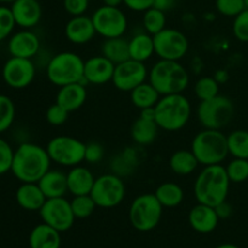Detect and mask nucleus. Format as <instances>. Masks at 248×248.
Listing matches in <instances>:
<instances>
[{
	"label": "nucleus",
	"mask_w": 248,
	"mask_h": 248,
	"mask_svg": "<svg viewBox=\"0 0 248 248\" xmlns=\"http://www.w3.org/2000/svg\"><path fill=\"white\" fill-rule=\"evenodd\" d=\"M46 148L31 142H23L16 148L11 172L21 183H38L51 169Z\"/></svg>",
	"instance_id": "nucleus-1"
},
{
	"label": "nucleus",
	"mask_w": 248,
	"mask_h": 248,
	"mask_svg": "<svg viewBox=\"0 0 248 248\" xmlns=\"http://www.w3.org/2000/svg\"><path fill=\"white\" fill-rule=\"evenodd\" d=\"M230 179L222 164L203 166L194 183V195L199 203L218 206L227 201Z\"/></svg>",
	"instance_id": "nucleus-2"
},
{
	"label": "nucleus",
	"mask_w": 248,
	"mask_h": 248,
	"mask_svg": "<svg viewBox=\"0 0 248 248\" xmlns=\"http://www.w3.org/2000/svg\"><path fill=\"white\" fill-rule=\"evenodd\" d=\"M148 81L161 96L183 93L189 86V73L179 61L159 60L149 70Z\"/></svg>",
	"instance_id": "nucleus-3"
},
{
	"label": "nucleus",
	"mask_w": 248,
	"mask_h": 248,
	"mask_svg": "<svg viewBox=\"0 0 248 248\" xmlns=\"http://www.w3.org/2000/svg\"><path fill=\"white\" fill-rule=\"evenodd\" d=\"M155 121L161 130L174 132L186 127L191 116L190 101L183 93L160 97L154 107Z\"/></svg>",
	"instance_id": "nucleus-4"
},
{
	"label": "nucleus",
	"mask_w": 248,
	"mask_h": 248,
	"mask_svg": "<svg viewBox=\"0 0 248 248\" xmlns=\"http://www.w3.org/2000/svg\"><path fill=\"white\" fill-rule=\"evenodd\" d=\"M190 150L202 166L219 165L229 155L227 136L222 130L203 128L193 138Z\"/></svg>",
	"instance_id": "nucleus-5"
},
{
	"label": "nucleus",
	"mask_w": 248,
	"mask_h": 248,
	"mask_svg": "<svg viewBox=\"0 0 248 248\" xmlns=\"http://www.w3.org/2000/svg\"><path fill=\"white\" fill-rule=\"evenodd\" d=\"M84 65L85 61L78 53L63 51L48 61L46 65V77L51 84L57 87L74 82L86 85L84 79Z\"/></svg>",
	"instance_id": "nucleus-6"
},
{
	"label": "nucleus",
	"mask_w": 248,
	"mask_h": 248,
	"mask_svg": "<svg viewBox=\"0 0 248 248\" xmlns=\"http://www.w3.org/2000/svg\"><path fill=\"white\" fill-rule=\"evenodd\" d=\"M235 115V106L227 96H218L201 101L196 109V116L203 128L222 130L232 123Z\"/></svg>",
	"instance_id": "nucleus-7"
},
{
	"label": "nucleus",
	"mask_w": 248,
	"mask_h": 248,
	"mask_svg": "<svg viewBox=\"0 0 248 248\" xmlns=\"http://www.w3.org/2000/svg\"><path fill=\"white\" fill-rule=\"evenodd\" d=\"M162 210L155 194H142L132 201L128 210L131 225L138 232H150L161 220Z\"/></svg>",
	"instance_id": "nucleus-8"
},
{
	"label": "nucleus",
	"mask_w": 248,
	"mask_h": 248,
	"mask_svg": "<svg viewBox=\"0 0 248 248\" xmlns=\"http://www.w3.org/2000/svg\"><path fill=\"white\" fill-rule=\"evenodd\" d=\"M86 144L70 136H56L48 140L46 150L51 161L64 167H74L85 161Z\"/></svg>",
	"instance_id": "nucleus-9"
},
{
	"label": "nucleus",
	"mask_w": 248,
	"mask_h": 248,
	"mask_svg": "<svg viewBox=\"0 0 248 248\" xmlns=\"http://www.w3.org/2000/svg\"><path fill=\"white\" fill-rule=\"evenodd\" d=\"M97 207L113 208L120 205L126 196V186L119 174L106 173L97 177L91 194Z\"/></svg>",
	"instance_id": "nucleus-10"
},
{
	"label": "nucleus",
	"mask_w": 248,
	"mask_h": 248,
	"mask_svg": "<svg viewBox=\"0 0 248 248\" xmlns=\"http://www.w3.org/2000/svg\"><path fill=\"white\" fill-rule=\"evenodd\" d=\"M94 29L104 39L124 36L127 31V17L120 7L102 5L91 16Z\"/></svg>",
	"instance_id": "nucleus-11"
},
{
	"label": "nucleus",
	"mask_w": 248,
	"mask_h": 248,
	"mask_svg": "<svg viewBox=\"0 0 248 248\" xmlns=\"http://www.w3.org/2000/svg\"><path fill=\"white\" fill-rule=\"evenodd\" d=\"M155 55L160 60L181 61L188 53L189 41L183 31L165 28L154 36Z\"/></svg>",
	"instance_id": "nucleus-12"
},
{
	"label": "nucleus",
	"mask_w": 248,
	"mask_h": 248,
	"mask_svg": "<svg viewBox=\"0 0 248 248\" xmlns=\"http://www.w3.org/2000/svg\"><path fill=\"white\" fill-rule=\"evenodd\" d=\"M43 223L50 225L60 232H64L73 227L75 216L70 201L65 198L47 199L39 211Z\"/></svg>",
	"instance_id": "nucleus-13"
},
{
	"label": "nucleus",
	"mask_w": 248,
	"mask_h": 248,
	"mask_svg": "<svg viewBox=\"0 0 248 248\" xmlns=\"http://www.w3.org/2000/svg\"><path fill=\"white\" fill-rule=\"evenodd\" d=\"M36 67L29 58L10 57L2 65V80L9 87L22 90L31 85L35 79Z\"/></svg>",
	"instance_id": "nucleus-14"
},
{
	"label": "nucleus",
	"mask_w": 248,
	"mask_h": 248,
	"mask_svg": "<svg viewBox=\"0 0 248 248\" xmlns=\"http://www.w3.org/2000/svg\"><path fill=\"white\" fill-rule=\"evenodd\" d=\"M149 70L143 62L127 60L115 65L111 82L118 90L123 92H131L138 85L147 81Z\"/></svg>",
	"instance_id": "nucleus-15"
},
{
	"label": "nucleus",
	"mask_w": 248,
	"mask_h": 248,
	"mask_svg": "<svg viewBox=\"0 0 248 248\" xmlns=\"http://www.w3.org/2000/svg\"><path fill=\"white\" fill-rule=\"evenodd\" d=\"M7 51L12 57L33 60L40 51V39L31 29H21L9 38Z\"/></svg>",
	"instance_id": "nucleus-16"
},
{
	"label": "nucleus",
	"mask_w": 248,
	"mask_h": 248,
	"mask_svg": "<svg viewBox=\"0 0 248 248\" xmlns=\"http://www.w3.org/2000/svg\"><path fill=\"white\" fill-rule=\"evenodd\" d=\"M115 64L103 55L92 56L85 61L84 79L86 84L104 85L113 80Z\"/></svg>",
	"instance_id": "nucleus-17"
},
{
	"label": "nucleus",
	"mask_w": 248,
	"mask_h": 248,
	"mask_svg": "<svg viewBox=\"0 0 248 248\" xmlns=\"http://www.w3.org/2000/svg\"><path fill=\"white\" fill-rule=\"evenodd\" d=\"M10 7L16 24L22 29L34 28L43 17V9L38 0H16Z\"/></svg>",
	"instance_id": "nucleus-18"
},
{
	"label": "nucleus",
	"mask_w": 248,
	"mask_h": 248,
	"mask_svg": "<svg viewBox=\"0 0 248 248\" xmlns=\"http://www.w3.org/2000/svg\"><path fill=\"white\" fill-rule=\"evenodd\" d=\"M64 34L70 43L75 45H84L90 43L97 33L91 17L81 15V16L72 17L67 22Z\"/></svg>",
	"instance_id": "nucleus-19"
},
{
	"label": "nucleus",
	"mask_w": 248,
	"mask_h": 248,
	"mask_svg": "<svg viewBox=\"0 0 248 248\" xmlns=\"http://www.w3.org/2000/svg\"><path fill=\"white\" fill-rule=\"evenodd\" d=\"M188 220L190 227L195 232L208 234L217 228L219 217H218L216 207L198 202V205L194 206L189 212Z\"/></svg>",
	"instance_id": "nucleus-20"
},
{
	"label": "nucleus",
	"mask_w": 248,
	"mask_h": 248,
	"mask_svg": "<svg viewBox=\"0 0 248 248\" xmlns=\"http://www.w3.org/2000/svg\"><path fill=\"white\" fill-rule=\"evenodd\" d=\"M87 98L86 85L82 82L64 85L56 94V103L62 106L69 113L78 110L85 104Z\"/></svg>",
	"instance_id": "nucleus-21"
},
{
	"label": "nucleus",
	"mask_w": 248,
	"mask_h": 248,
	"mask_svg": "<svg viewBox=\"0 0 248 248\" xmlns=\"http://www.w3.org/2000/svg\"><path fill=\"white\" fill-rule=\"evenodd\" d=\"M94 181L96 178L93 173L87 167L81 165L70 167L69 172L67 173L68 193L72 194L73 196L89 195L93 188Z\"/></svg>",
	"instance_id": "nucleus-22"
},
{
	"label": "nucleus",
	"mask_w": 248,
	"mask_h": 248,
	"mask_svg": "<svg viewBox=\"0 0 248 248\" xmlns=\"http://www.w3.org/2000/svg\"><path fill=\"white\" fill-rule=\"evenodd\" d=\"M46 199L64 198L68 193L67 173L61 170H48L38 182Z\"/></svg>",
	"instance_id": "nucleus-23"
},
{
	"label": "nucleus",
	"mask_w": 248,
	"mask_h": 248,
	"mask_svg": "<svg viewBox=\"0 0 248 248\" xmlns=\"http://www.w3.org/2000/svg\"><path fill=\"white\" fill-rule=\"evenodd\" d=\"M15 196L19 207L26 211L38 212L47 200L38 183H22L17 188Z\"/></svg>",
	"instance_id": "nucleus-24"
},
{
	"label": "nucleus",
	"mask_w": 248,
	"mask_h": 248,
	"mask_svg": "<svg viewBox=\"0 0 248 248\" xmlns=\"http://www.w3.org/2000/svg\"><path fill=\"white\" fill-rule=\"evenodd\" d=\"M28 242L31 248H60L61 232L50 225L41 223L31 229Z\"/></svg>",
	"instance_id": "nucleus-25"
},
{
	"label": "nucleus",
	"mask_w": 248,
	"mask_h": 248,
	"mask_svg": "<svg viewBox=\"0 0 248 248\" xmlns=\"http://www.w3.org/2000/svg\"><path fill=\"white\" fill-rule=\"evenodd\" d=\"M128 50L131 60L145 63L155 55L154 38L147 31L135 34L128 40Z\"/></svg>",
	"instance_id": "nucleus-26"
},
{
	"label": "nucleus",
	"mask_w": 248,
	"mask_h": 248,
	"mask_svg": "<svg viewBox=\"0 0 248 248\" xmlns=\"http://www.w3.org/2000/svg\"><path fill=\"white\" fill-rule=\"evenodd\" d=\"M159 128L160 127L155 120L140 116L131 127V138L136 144L140 145V147H147L155 142L157 133H159Z\"/></svg>",
	"instance_id": "nucleus-27"
},
{
	"label": "nucleus",
	"mask_w": 248,
	"mask_h": 248,
	"mask_svg": "<svg viewBox=\"0 0 248 248\" xmlns=\"http://www.w3.org/2000/svg\"><path fill=\"white\" fill-rule=\"evenodd\" d=\"M101 55L108 58L115 65L130 60L128 40L124 38V36L104 39V41L101 45Z\"/></svg>",
	"instance_id": "nucleus-28"
},
{
	"label": "nucleus",
	"mask_w": 248,
	"mask_h": 248,
	"mask_svg": "<svg viewBox=\"0 0 248 248\" xmlns=\"http://www.w3.org/2000/svg\"><path fill=\"white\" fill-rule=\"evenodd\" d=\"M130 97L133 106L142 110V109L154 108L159 102L161 94L149 81H145L133 89L130 92Z\"/></svg>",
	"instance_id": "nucleus-29"
},
{
	"label": "nucleus",
	"mask_w": 248,
	"mask_h": 248,
	"mask_svg": "<svg viewBox=\"0 0 248 248\" xmlns=\"http://www.w3.org/2000/svg\"><path fill=\"white\" fill-rule=\"evenodd\" d=\"M170 169L178 176H189L193 173L199 164L198 159L191 150H177L171 155L169 160Z\"/></svg>",
	"instance_id": "nucleus-30"
},
{
	"label": "nucleus",
	"mask_w": 248,
	"mask_h": 248,
	"mask_svg": "<svg viewBox=\"0 0 248 248\" xmlns=\"http://www.w3.org/2000/svg\"><path fill=\"white\" fill-rule=\"evenodd\" d=\"M155 196L162 207L173 208L181 205L184 200V190L173 182H164L154 191Z\"/></svg>",
	"instance_id": "nucleus-31"
},
{
	"label": "nucleus",
	"mask_w": 248,
	"mask_h": 248,
	"mask_svg": "<svg viewBox=\"0 0 248 248\" xmlns=\"http://www.w3.org/2000/svg\"><path fill=\"white\" fill-rule=\"evenodd\" d=\"M229 155L248 160V131L235 130L227 136Z\"/></svg>",
	"instance_id": "nucleus-32"
},
{
	"label": "nucleus",
	"mask_w": 248,
	"mask_h": 248,
	"mask_svg": "<svg viewBox=\"0 0 248 248\" xmlns=\"http://www.w3.org/2000/svg\"><path fill=\"white\" fill-rule=\"evenodd\" d=\"M166 12L150 7L143 12V28L148 34L154 36L166 28Z\"/></svg>",
	"instance_id": "nucleus-33"
},
{
	"label": "nucleus",
	"mask_w": 248,
	"mask_h": 248,
	"mask_svg": "<svg viewBox=\"0 0 248 248\" xmlns=\"http://www.w3.org/2000/svg\"><path fill=\"white\" fill-rule=\"evenodd\" d=\"M194 92L201 101H207L219 94V81L212 77H202L194 85Z\"/></svg>",
	"instance_id": "nucleus-34"
},
{
	"label": "nucleus",
	"mask_w": 248,
	"mask_h": 248,
	"mask_svg": "<svg viewBox=\"0 0 248 248\" xmlns=\"http://www.w3.org/2000/svg\"><path fill=\"white\" fill-rule=\"evenodd\" d=\"M16 118V107L14 101L6 94L0 93V133H4L14 125Z\"/></svg>",
	"instance_id": "nucleus-35"
},
{
	"label": "nucleus",
	"mask_w": 248,
	"mask_h": 248,
	"mask_svg": "<svg viewBox=\"0 0 248 248\" xmlns=\"http://www.w3.org/2000/svg\"><path fill=\"white\" fill-rule=\"evenodd\" d=\"M70 205H72L73 213H74L77 219L89 218L96 211L97 207L96 202H94V200L90 194L89 195L74 196L73 200L70 201Z\"/></svg>",
	"instance_id": "nucleus-36"
},
{
	"label": "nucleus",
	"mask_w": 248,
	"mask_h": 248,
	"mask_svg": "<svg viewBox=\"0 0 248 248\" xmlns=\"http://www.w3.org/2000/svg\"><path fill=\"white\" fill-rule=\"evenodd\" d=\"M228 177L232 183H242L248 179V160L234 157L225 166Z\"/></svg>",
	"instance_id": "nucleus-37"
},
{
	"label": "nucleus",
	"mask_w": 248,
	"mask_h": 248,
	"mask_svg": "<svg viewBox=\"0 0 248 248\" xmlns=\"http://www.w3.org/2000/svg\"><path fill=\"white\" fill-rule=\"evenodd\" d=\"M16 26L11 7L6 5H0V43L9 39L14 34Z\"/></svg>",
	"instance_id": "nucleus-38"
},
{
	"label": "nucleus",
	"mask_w": 248,
	"mask_h": 248,
	"mask_svg": "<svg viewBox=\"0 0 248 248\" xmlns=\"http://www.w3.org/2000/svg\"><path fill=\"white\" fill-rule=\"evenodd\" d=\"M216 9L225 17H236L246 9L245 0H216Z\"/></svg>",
	"instance_id": "nucleus-39"
},
{
	"label": "nucleus",
	"mask_w": 248,
	"mask_h": 248,
	"mask_svg": "<svg viewBox=\"0 0 248 248\" xmlns=\"http://www.w3.org/2000/svg\"><path fill=\"white\" fill-rule=\"evenodd\" d=\"M232 33L234 36L241 43H248V9L240 12L234 17L232 22Z\"/></svg>",
	"instance_id": "nucleus-40"
},
{
	"label": "nucleus",
	"mask_w": 248,
	"mask_h": 248,
	"mask_svg": "<svg viewBox=\"0 0 248 248\" xmlns=\"http://www.w3.org/2000/svg\"><path fill=\"white\" fill-rule=\"evenodd\" d=\"M15 150L6 140L0 137V176L11 172Z\"/></svg>",
	"instance_id": "nucleus-41"
},
{
	"label": "nucleus",
	"mask_w": 248,
	"mask_h": 248,
	"mask_svg": "<svg viewBox=\"0 0 248 248\" xmlns=\"http://www.w3.org/2000/svg\"><path fill=\"white\" fill-rule=\"evenodd\" d=\"M46 120L52 126H62L67 123L69 118V111L65 110L62 106L58 103L51 104L46 110Z\"/></svg>",
	"instance_id": "nucleus-42"
},
{
	"label": "nucleus",
	"mask_w": 248,
	"mask_h": 248,
	"mask_svg": "<svg viewBox=\"0 0 248 248\" xmlns=\"http://www.w3.org/2000/svg\"><path fill=\"white\" fill-rule=\"evenodd\" d=\"M104 157V147L98 142H90L85 149V161L87 164H98Z\"/></svg>",
	"instance_id": "nucleus-43"
},
{
	"label": "nucleus",
	"mask_w": 248,
	"mask_h": 248,
	"mask_svg": "<svg viewBox=\"0 0 248 248\" xmlns=\"http://www.w3.org/2000/svg\"><path fill=\"white\" fill-rule=\"evenodd\" d=\"M90 0H63V7L70 16H81L89 9Z\"/></svg>",
	"instance_id": "nucleus-44"
},
{
	"label": "nucleus",
	"mask_w": 248,
	"mask_h": 248,
	"mask_svg": "<svg viewBox=\"0 0 248 248\" xmlns=\"http://www.w3.org/2000/svg\"><path fill=\"white\" fill-rule=\"evenodd\" d=\"M124 4L127 9L136 12H144L153 7L154 0H124Z\"/></svg>",
	"instance_id": "nucleus-45"
},
{
	"label": "nucleus",
	"mask_w": 248,
	"mask_h": 248,
	"mask_svg": "<svg viewBox=\"0 0 248 248\" xmlns=\"http://www.w3.org/2000/svg\"><path fill=\"white\" fill-rule=\"evenodd\" d=\"M216 211H217L219 219H227V218H229L232 215V207L228 201H224V202L216 206Z\"/></svg>",
	"instance_id": "nucleus-46"
},
{
	"label": "nucleus",
	"mask_w": 248,
	"mask_h": 248,
	"mask_svg": "<svg viewBox=\"0 0 248 248\" xmlns=\"http://www.w3.org/2000/svg\"><path fill=\"white\" fill-rule=\"evenodd\" d=\"M174 5H176V0H154L153 7L161 10L164 12H167L173 9Z\"/></svg>",
	"instance_id": "nucleus-47"
},
{
	"label": "nucleus",
	"mask_w": 248,
	"mask_h": 248,
	"mask_svg": "<svg viewBox=\"0 0 248 248\" xmlns=\"http://www.w3.org/2000/svg\"><path fill=\"white\" fill-rule=\"evenodd\" d=\"M102 1H103V5L113 7H119L121 4H124V0H102Z\"/></svg>",
	"instance_id": "nucleus-48"
},
{
	"label": "nucleus",
	"mask_w": 248,
	"mask_h": 248,
	"mask_svg": "<svg viewBox=\"0 0 248 248\" xmlns=\"http://www.w3.org/2000/svg\"><path fill=\"white\" fill-rule=\"evenodd\" d=\"M215 248H240V247L236 246V245H232V244H222Z\"/></svg>",
	"instance_id": "nucleus-49"
},
{
	"label": "nucleus",
	"mask_w": 248,
	"mask_h": 248,
	"mask_svg": "<svg viewBox=\"0 0 248 248\" xmlns=\"http://www.w3.org/2000/svg\"><path fill=\"white\" fill-rule=\"evenodd\" d=\"M16 0H0V5H5V4H12Z\"/></svg>",
	"instance_id": "nucleus-50"
},
{
	"label": "nucleus",
	"mask_w": 248,
	"mask_h": 248,
	"mask_svg": "<svg viewBox=\"0 0 248 248\" xmlns=\"http://www.w3.org/2000/svg\"><path fill=\"white\" fill-rule=\"evenodd\" d=\"M245 4H246V7L248 9V0H245Z\"/></svg>",
	"instance_id": "nucleus-51"
}]
</instances>
